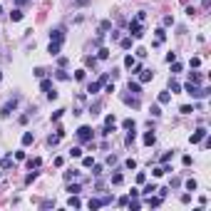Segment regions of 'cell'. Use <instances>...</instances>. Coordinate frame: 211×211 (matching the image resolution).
Wrapping results in <instances>:
<instances>
[{"label": "cell", "instance_id": "obj_1", "mask_svg": "<svg viewBox=\"0 0 211 211\" xmlns=\"http://www.w3.org/2000/svg\"><path fill=\"white\" fill-rule=\"evenodd\" d=\"M77 137H80L82 142H89V139H92V129H89V127H80V129H77Z\"/></svg>", "mask_w": 211, "mask_h": 211}, {"label": "cell", "instance_id": "obj_2", "mask_svg": "<svg viewBox=\"0 0 211 211\" xmlns=\"http://www.w3.org/2000/svg\"><path fill=\"white\" fill-rule=\"evenodd\" d=\"M129 32L134 35V37H142V25H139V20H134V23H129Z\"/></svg>", "mask_w": 211, "mask_h": 211}, {"label": "cell", "instance_id": "obj_3", "mask_svg": "<svg viewBox=\"0 0 211 211\" xmlns=\"http://www.w3.org/2000/svg\"><path fill=\"white\" fill-rule=\"evenodd\" d=\"M15 107H18V100H10V102L3 107V112H0V114H3V117H8L10 112H15Z\"/></svg>", "mask_w": 211, "mask_h": 211}, {"label": "cell", "instance_id": "obj_4", "mask_svg": "<svg viewBox=\"0 0 211 211\" xmlns=\"http://www.w3.org/2000/svg\"><path fill=\"white\" fill-rule=\"evenodd\" d=\"M204 137H206V129H196L194 134H191V144H196V142H201Z\"/></svg>", "mask_w": 211, "mask_h": 211}, {"label": "cell", "instance_id": "obj_5", "mask_svg": "<svg viewBox=\"0 0 211 211\" xmlns=\"http://www.w3.org/2000/svg\"><path fill=\"white\" fill-rule=\"evenodd\" d=\"M100 87H102V82H92L87 92H89V95H97V92H100Z\"/></svg>", "mask_w": 211, "mask_h": 211}, {"label": "cell", "instance_id": "obj_6", "mask_svg": "<svg viewBox=\"0 0 211 211\" xmlns=\"http://www.w3.org/2000/svg\"><path fill=\"white\" fill-rule=\"evenodd\" d=\"M10 18H12V23H20V20H23V10H20V8H18V10H12V15H10Z\"/></svg>", "mask_w": 211, "mask_h": 211}, {"label": "cell", "instance_id": "obj_7", "mask_svg": "<svg viewBox=\"0 0 211 211\" xmlns=\"http://www.w3.org/2000/svg\"><path fill=\"white\" fill-rule=\"evenodd\" d=\"M157 142V137H154V132H147L144 134V144H154Z\"/></svg>", "mask_w": 211, "mask_h": 211}, {"label": "cell", "instance_id": "obj_8", "mask_svg": "<svg viewBox=\"0 0 211 211\" xmlns=\"http://www.w3.org/2000/svg\"><path fill=\"white\" fill-rule=\"evenodd\" d=\"M60 45H62V42H50V55H57L60 52Z\"/></svg>", "mask_w": 211, "mask_h": 211}, {"label": "cell", "instance_id": "obj_9", "mask_svg": "<svg viewBox=\"0 0 211 211\" xmlns=\"http://www.w3.org/2000/svg\"><path fill=\"white\" fill-rule=\"evenodd\" d=\"M129 92H132V95H139V84L132 82V80H129Z\"/></svg>", "mask_w": 211, "mask_h": 211}, {"label": "cell", "instance_id": "obj_10", "mask_svg": "<svg viewBox=\"0 0 211 211\" xmlns=\"http://www.w3.org/2000/svg\"><path fill=\"white\" fill-rule=\"evenodd\" d=\"M169 100H171V95H169V92H161V95H159V102H161V104H166Z\"/></svg>", "mask_w": 211, "mask_h": 211}, {"label": "cell", "instance_id": "obj_11", "mask_svg": "<svg viewBox=\"0 0 211 211\" xmlns=\"http://www.w3.org/2000/svg\"><path fill=\"white\" fill-rule=\"evenodd\" d=\"M32 134H30V132H25V134H23V144H32Z\"/></svg>", "mask_w": 211, "mask_h": 211}, {"label": "cell", "instance_id": "obj_12", "mask_svg": "<svg viewBox=\"0 0 211 211\" xmlns=\"http://www.w3.org/2000/svg\"><path fill=\"white\" fill-rule=\"evenodd\" d=\"M40 87L45 89V92H50V89H52V82H50V80H42V84H40Z\"/></svg>", "mask_w": 211, "mask_h": 211}, {"label": "cell", "instance_id": "obj_13", "mask_svg": "<svg viewBox=\"0 0 211 211\" xmlns=\"http://www.w3.org/2000/svg\"><path fill=\"white\" fill-rule=\"evenodd\" d=\"M124 65H127V67H134V65H137V60L129 55V57H124Z\"/></svg>", "mask_w": 211, "mask_h": 211}, {"label": "cell", "instance_id": "obj_14", "mask_svg": "<svg viewBox=\"0 0 211 211\" xmlns=\"http://www.w3.org/2000/svg\"><path fill=\"white\" fill-rule=\"evenodd\" d=\"M139 72H142V82H149L152 80V72H149V70H147V72H144V70H139Z\"/></svg>", "mask_w": 211, "mask_h": 211}, {"label": "cell", "instance_id": "obj_15", "mask_svg": "<svg viewBox=\"0 0 211 211\" xmlns=\"http://www.w3.org/2000/svg\"><path fill=\"white\" fill-rule=\"evenodd\" d=\"M191 112H194L191 104H184V107H181V114H191Z\"/></svg>", "mask_w": 211, "mask_h": 211}, {"label": "cell", "instance_id": "obj_16", "mask_svg": "<svg viewBox=\"0 0 211 211\" xmlns=\"http://www.w3.org/2000/svg\"><path fill=\"white\" fill-rule=\"evenodd\" d=\"M122 181H124L122 174H114V177H112V184H122Z\"/></svg>", "mask_w": 211, "mask_h": 211}, {"label": "cell", "instance_id": "obj_17", "mask_svg": "<svg viewBox=\"0 0 211 211\" xmlns=\"http://www.w3.org/2000/svg\"><path fill=\"white\" fill-rule=\"evenodd\" d=\"M67 191H70V194H80V184H72V186H67Z\"/></svg>", "mask_w": 211, "mask_h": 211}, {"label": "cell", "instance_id": "obj_18", "mask_svg": "<svg viewBox=\"0 0 211 211\" xmlns=\"http://www.w3.org/2000/svg\"><path fill=\"white\" fill-rule=\"evenodd\" d=\"M161 199H147V206H159Z\"/></svg>", "mask_w": 211, "mask_h": 211}, {"label": "cell", "instance_id": "obj_19", "mask_svg": "<svg viewBox=\"0 0 211 211\" xmlns=\"http://www.w3.org/2000/svg\"><path fill=\"white\" fill-rule=\"evenodd\" d=\"M199 82H201V75L194 72V75H191V84H199Z\"/></svg>", "mask_w": 211, "mask_h": 211}, {"label": "cell", "instance_id": "obj_20", "mask_svg": "<svg viewBox=\"0 0 211 211\" xmlns=\"http://www.w3.org/2000/svg\"><path fill=\"white\" fill-rule=\"evenodd\" d=\"M55 75H57V80H67V72H65V70H57Z\"/></svg>", "mask_w": 211, "mask_h": 211}, {"label": "cell", "instance_id": "obj_21", "mask_svg": "<svg viewBox=\"0 0 211 211\" xmlns=\"http://www.w3.org/2000/svg\"><path fill=\"white\" fill-rule=\"evenodd\" d=\"M27 166H30V169H32V166H40V159H37V157L30 159V161H27Z\"/></svg>", "mask_w": 211, "mask_h": 211}, {"label": "cell", "instance_id": "obj_22", "mask_svg": "<svg viewBox=\"0 0 211 211\" xmlns=\"http://www.w3.org/2000/svg\"><path fill=\"white\" fill-rule=\"evenodd\" d=\"M186 189H189V191H194V189H196V181L189 179V181H186Z\"/></svg>", "mask_w": 211, "mask_h": 211}, {"label": "cell", "instance_id": "obj_23", "mask_svg": "<svg viewBox=\"0 0 211 211\" xmlns=\"http://www.w3.org/2000/svg\"><path fill=\"white\" fill-rule=\"evenodd\" d=\"M97 206H102V201H97V199H89V209H97Z\"/></svg>", "mask_w": 211, "mask_h": 211}, {"label": "cell", "instance_id": "obj_24", "mask_svg": "<svg viewBox=\"0 0 211 211\" xmlns=\"http://www.w3.org/2000/svg\"><path fill=\"white\" fill-rule=\"evenodd\" d=\"M100 57H102V60H107V57H109V50H104V47H102V50H100Z\"/></svg>", "mask_w": 211, "mask_h": 211}]
</instances>
